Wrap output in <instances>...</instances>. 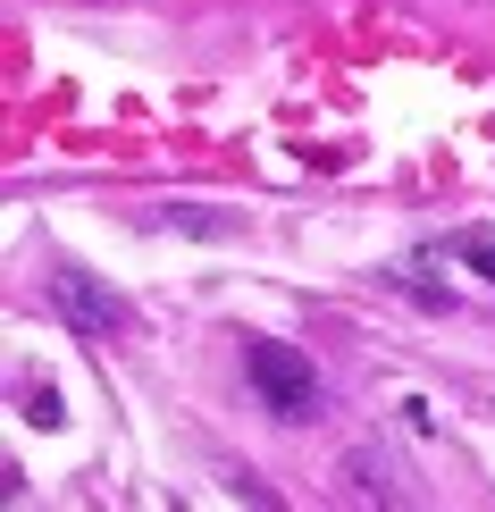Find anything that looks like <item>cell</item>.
Instances as JSON below:
<instances>
[{
  "label": "cell",
  "instance_id": "4",
  "mask_svg": "<svg viewBox=\"0 0 495 512\" xmlns=\"http://www.w3.org/2000/svg\"><path fill=\"white\" fill-rule=\"evenodd\" d=\"M454 261H470V269L495 286V227H462V236H454Z\"/></svg>",
  "mask_w": 495,
  "mask_h": 512
},
{
  "label": "cell",
  "instance_id": "6",
  "mask_svg": "<svg viewBox=\"0 0 495 512\" xmlns=\"http://www.w3.org/2000/svg\"><path fill=\"white\" fill-rule=\"evenodd\" d=\"M26 420H34V429H59V420H68V412H59V395L42 387V395H26Z\"/></svg>",
  "mask_w": 495,
  "mask_h": 512
},
{
  "label": "cell",
  "instance_id": "5",
  "mask_svg": "<svg viewBox=\"0 0 495 512\" xmlns=\"http://www.w3.org/2000/svg\"><path fill=\"white\" fill-rule=\"evenodd\" d=\"M160 227H185V236H235V219H210V210H193V202L160 210Z\"/></svg>",
  "mask_w": 495,
  "mask_h": 512
},
{
  "label": "cell",
  "instance_id": "1",
  "mask_svg": "<svg viewBox=\"0 0 495 512\" xmlns=\"http://www.w3.org/2000/svg\"><path fill=\"white\" fill-rule=\"evenodd\" d=\"M244 378H252V395L269 403V420H286V429L319 420V370H311V353L277 345V336H244Z\"/></svg>",
  "mask_w": 495,
  "mask_h": 512
},
{
  "label": "cell",
  "instance_id": "3",
  "mask_svg": "<svg viewBox=\"0 0 495 512\" xmlns=\"http://www.w3.org/2000/svg\"><path fill=\"white\" fill-rule=\"evenodd\" d=\"M336 496L344 504H403V479H395V462H386L378 445H353V454L336 462Z\"/></svg>",
  "mask_w": 495,
  "mask_h": 512
},
{
  "label": "cell",
  "instance_id": "2",
  "mask_svg": "<svg viewBox=\"0 0 495 512\" xmlns=\"http://www.w3.org/2000/svg\"><path fill=\"white\" fill-rule=\"evenodd\" d=\"M51 311L68 319L76 336H126V303L101 286L93 269H76V261H59V269H51Z\"/></svg>",
  "mask_w": 495,
  "mask_h": 512
}]
</instances>
